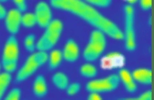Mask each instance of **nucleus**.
Wrapping results in <instances>:
<instances>
[{
  "label": "nucleus",
  "mask_w": 154,
  "mask_h": 100,
  "mask_svg": "<svg viewBox=\"0 0 154 100\" xmlns=\"http://www.w3.org/2000/svg\"><path fill=\"white\" fill-rule=\"evenodd\" d=\"M51 4L56 9L67 11L82 19L113 39L123 40V32L114 22L102 15L93 5L83 0H51Z\"/></svg>",
  "instance_id": "nucleus-1"
},
{
  "label": "nucleus",
  "mask_w": 154,
  "mask_h": 100,
  "mask_svg": "<svg viewBox=\"0 0 154 100\" xmlns=\"http://www.w3.org/2000/svg\"><path fill=\"white\" fill-rule=\"evenodd\" d=\"M45 28V32L37 42L36 49L39 51L46 52L57 44L61 37L63 25L61 20L52 19Z\"/></svg>",
  "instance_id": "nucleus-2"
},
{
  "label": "nucleus",
  "mask_w": 154,
  "mask_h": 100,
  "mask_svg": "<svg viewBox=\"0 0 154 100\" xmlns=\"http://www.w3.org/2000/svg\"><path fill=\"white\" fill-rule=\"evenodd\" d=\"M106 46V34L101 30L95 29L91 32L89 40L86 45L83 56L86 61H93L101 57Z\"/></svg>",
  "instance_id": "nucleus-3"
},
{
  "label": "nucleus",
  "mask_w": 154,
  "mask_h": 100,
  "mask_svg": "<svg viewBox=\"0 0 154 100\" xmlns=\"http://www.w3.org/2000/svg\"><path fill=\"white\" fill-rule=\"evenodd\" d=\"M48 54L45 51H37L30 55L16 74V82H23L34 74L47 61Z\"/></svg>",
  "instance_id": "nucleus-4"
},
{
  "label": "nucleus",
  "mask_w": 154,
  "mask_h": 100,
  "mask_svg": "<svg viewBox=\"0 0 154 100\" xmlns=\"http://www.w3.org/2000/svg\"><path fill=\"white\" fill-rule=\"evenodd\" d=\"M124 12V32L123 40L126 49L134 51L136 49V34L135 29V10L132 5L126 4Z\"/></svg>",
  "instance_id": "nucleus-5"
},
{
  "label": "nucleus",
  "mask_w": 154,
  "mask_h": 100,
  "mask_svg": "<svg viewBox=\"0 0 154 100\" xmlns=\"http://www.w3.org/2000/svg\"><path fill=\"white\" fill-rule=\"evenodd\" d=\"M19 59L18 41L15 36L8 37L3 49L2 65L6 72L11 73L16 70Z\"/></svg>",
  "instance_id": "nucleus-6"
},
{
  "label": "nucleus",
  "mask_w": 154,
  "mask_h": 100,
  "mask_svg": "<svg viewBox=\"0 0 154 100\" xmlns=\"http://www.w3.org/2000/svg\"><path fill=\"white\" fill-rule=\"evenodd\" d=\"M120 83L118 74H111L104 78L95 79L88 82L86 85V90L88 92L105 93L110 92L117 89Z\"/></svg>",
  "instance_id": "nucleus-7"
},
{
  "label": "nucleus",
  "mask_w": 154,
  "mask_h": 100,
  "mask_svg": "<svg viewBox=\"0 0 154 100\" xmlns=\"http://www.w3.org/2000/svg\"><path fill=\"white\" fill-rule=\"evenodd\" d=\"M37 24L42 28H45L52 20V11L50 6L45 2H39L35 8Z\"/></svg>",
  "instance_id": "nucleus-8"
},
{
  "label": "nucleus",
  "mask_w": 154,
  "mask_h": 100,
  "mask_svg": "<svg viewBox=\"0 0 154 100\" xmlns=\"http://www.w3.org/2000/svg\"><path fill=\"white\" fill-rule=\"evenodd\" d=\"M22 11L18 8L11 9L7 12L5 16V26L8 31L12 35L17 33L21 24Z\"/></svg>",
  "instance_id": "nucleus-9"
},
{
  "label": "nucleus",
  "mask_w": 154,
  "mask_h": 100,
  "mask_svg": "<svg viewBox=\"0 0 154 100\" xmlns=\"http://www.w3.org/2000/svg\"><path fill=\"white\" fill-rule=\"evenodd\" d=\"M124 56L116 52L108 53L106 56H104L101 61V66L104 69L122 68L124 66Z\"/></svg>",
  "instance_id": "nucleus-10"
},
{
  "label": "nucleus",
  "mask_w": 154,
  "mask_h": 100,
  "mask_svg": "<svg viewBox=\"0 0 154 100\" xmlns=\"http://www.w3.org/2000/svg\"><path fill=\"white\" fill-rule=\"evenodd\" d=\"M62 53H63V57L66 61L74 62L78 59L79 55H80L79 46L74 40L69 39L66 41Z\"/></svg>",
  "instance_id": "nucleus-11"
},
{
  "label": "nucleus",
  "mask_w": 154,
  "mask_h": 100,
  "mask_svg": "<svg viewBox=\"0 0 154 100\" xmlns=\"http://www.w3.org/2000/svg\"><path fill=\"white\" fill-rule=\"evenodd\" d=\"M119 78L120 82H122L124 85L125 89L129 93H133L137 90V85L135 79L133 78L132 74L128 71L127 69H120L119 71Z\"/></svg>",
  "instance_id": "nucleus-12"
},
{
  "label": "nucleus",
  "mask_w": 154,
  "mask_h": 100,
  "mask_svg": "<svg viewBox=\"0 0 154 100\" xmlns=\"http://www.w3.org/2000/svg\"><path fill=\"white\" fill-rule=\"evenodd\" d=\"M133 78L136 82H140L141 84L149 85L152 83V74L151 69L145 68L137 69L131 73Z\"/></svg>",
  "instance_id": "nucleus-13"
},
{
  "label": "nucleus",
  "mask_w": 154,
  "mask_h": 100,
  "mask_svg": "<svg viewBox=\"0 0 154 100\" xmlns=\"http://www.w3.org/2000/svg\"><path fill=\"white\" fill-rule=\"evenodd\" d=\"M33 93L37 97L42 98L46 95L48 92L47 83L45 81V78L42 75H38L35 78L33 82Z\"/></svg>",
  "instance_id": "nucleus-14"
},
{
  "label": "nucleus",
  "mask_w": 154,
  "mask_h": 100,
  "mask_svg": "<svg viewBox=\"0 0 154 100\" xmlns=\"http://www.w3.org/2000/svg\"><path fill=\"white\" fill-rule=\"evenodd\" d=\"M63 53L59 50H53L51 51L50 55H48V63L51 69H54L60 65L63 59Z\"/></svg>",
  "instance_id": "nucleus-15"
},
{
  "label": "nucleus",
  "mask_w": 154,
  "mask_h": 100,
  "mask_svg": "<svg viewBox=\"0 0 154 100\" xmlns=\"http://www.w3.org/2000/svg\"><path fill=\"white\" fill-rule=\"evenodd\" d=\"M52 81H53L54 85L59 90L66 89V87L68 86V78L66 74L62 72H59L54 74Z\"/></svg>",
  "instance_id": "nucleus-16"
},
{
  "label": "nucleus",
  "mask_w": 154,
  "mask_h": 100,
  "mask_svg": "<svg viewBox=\"0 0 154 100\" xmlns=\"http://www.w3.org/2000/svg\"><path fill=\"white\" fill-rule=\"evenodd\" d=\"M11 80V76L10 73L4 72L0 74V99L3 98L4 93L7 90Z\"/></svg>",
  "instance_id": "nucleus-17"
},
{
  "label": "nucleus",
  "mask_w": 154,
  "mask_h": 100,
  "mask_svg": "<svg viewBox=\"0 0 154 100\" xmlns=\"http://www.w3.org/2000/svg\"><path fill=\"white\" fill-rule=\"evenodd\" d=\"M80 72L81 75L85 78H93L97 74V69L93 64L86 63L80 67Z\"/></svg>",
  "instance_id": "nucleus-18"
},
{
  "label": "nucleus",
  "mask_w": 154,
  "mask_h": 100,
  "mask_svg": "<svg viewBox=\"0 0 154 100\" xmlns=\"http://www.w3.org/2000/svg\"><path fill=\"white\" fill-rule=\"evenodd\" d=\"M37 24V19L34 13H26L22 15L21 24L27 28H31Z\"/></svg>",
  "instance_id": "nucleus-19"
},
{
  "label": "nucleus",
  "mask_w": 154,
  "mask_h": 100,
  "mask_svg": "<svg viewBox=\"0 0 154 100\" xmlns=\"http://www.w3.org/2000/svg\"><path fill=\"white\" fill-rule=\"evenodd\" d=\"M24 48H25L28 51H29V52H33L35 49H36V45H37V42H36V37H35L34 35H28V36L25 37V39H24Z\"/></svg>",
  "instance_id": "nucleus-20"
},
{
  "label": "nucleus",
  "mask_w": 154,
  "mask_h": 100,
  "mask_svg": "<svg viewBox=\"0 0 154 100\" xmlns=\"http://www.w3.org/2000/svg\"><path fill=\"white\" fill-rule=\"evenodd\" d=\"M83 1L99 7H106L111 4L112 2V0H83Z\"/></svg>",
  "instance_id": "nucleus-21"
},
{
  "label": "nucleus",
  "mask_w": 154,
  "mask_h": 100,
  "mask_svg": "<svg viewBox=\"0 0 154 100\" xmlns=\"http://www.w3.org/2000/svg\"><path fill=\"white\" fill-rule=\"evenodd\" d=\"M80 90V84L78 82H74L71 85H68L66 87V92L68 95H75Z\"/></svg>",
  "instance_id": "nucleus-22"
},
{
  "label": "nucleus",
  "mask_w": 154,
  "mask_h": 100,
  "mask_svg": "<svg viewBox=\"0 0 154 100\" xmlns=\"http://www.w3.org/2000/svg\"><path fill=\"white\" fill-rule=\"evenodd\" d=\"M20 95H21L20 90L18 88H15L8 93V95L6 96L5 100H19L20 99Z\"/></svg>",
  "instance_id": "nucleus-23"
},
{
  "label": "nucleus",
  "mask_w": 154,
  "mask_h": 100,
  "mask_svg": "<svg viewBox=\"0 0 154 100\" xmlns=\"http://www.w3.org/2000/svg\"><path fill=\"white\" fill-rule=\"evenodd\" d=\"M152 94L151 90H147L145 92L142 93L140 95L136 98H128L125 99L124 100H152Z\"/></svg>",
  "instance_id": "nucleus-24"
},
{
  "label": "nucleus",
  "mask_w": 154,
  "mask_h": 100,
  "mask_svg": "<svg viewBox=\"0 0 154 100\" xmlns=\"http://www.w3.org/2000/svg\"><path fill=\"white\" fill-rule=\"evenodd\" d=\"M140 2V6L142 10L148 11L152 7V0H138Z\"/></svg>",
  "instance_id": "nucleus-25"
},
{
  "label": "nucleus",
  "mask_w": 154,
  "mask_h": 100,
  "mask_svg": "<svg viewBox=\"0 0 154 100\" xmlns=\"http://www.w3.org/2000/svg\"><path fill=\"white\" fill-rule=\"evenodd\" d=\"M16 6L20 11H24L26 10L27 5L25 0H12Z\"/></svg>",
  "instance_id": "nucleus-26"
},
{
  "label": "nucleus",
  "mask_w": 154,
  "mask_h": 100,
  "mask_svg": "<svg viewBox=\"0 0 154 100\" xmlns=\"http://www.w3.org/2000/svg\"><path fill=\"white\" fill-rule=\"evenodd\" d=\"M102 98L99 93L97 92H89L88 96V100H101Z\"/></svg>",
  "instance_id": "nucleus-27"
},
{
  "label": "nucleus",
  "mask_w": 154,
  "mask_h": 100,
  "mask_svg": "<svg viewBox=\"0 0 154 100\" xmlns=\"http://www.w3.org/2000/svg\"><path fill=\"white\" fill-rule=\"evenodd\" d=\"M6 15H7V11H6L5 7L2 5V3L0 2V19L5 18Z\"/></svg>",
  "instance_id": "nucleus-28"
},
{
  "label": "nucleus",
  "mask_w": 154,
  "mask_h": 100,
  "mask_svg": "<svg viewBox=\"0 0 154 100\" xmlns=\"http://www.w3.org/2000/svg\"><path fill=\"white\" fill-rule=\"evenodd\" d=\"M125 2H127L128 4H130V5H134L135 3L138 1V0H124Z\"/></svg>",
  "instance_id": "nucleus-29"
},
{
  "label": "nucleus",
  "mask_w": 154,
  "mask_h": 100,
  "mask_svg": "<svg viewBox=\"0 0 154 100\" xmlns=\"http://www.w3.org/2000/svg\"><path fill=\"white\" fill-rule=\"evenodd\" d=\"M7 0H0V2H5Z\"/></svg>",
  "instance_id": "nucleus-30"
},
{
  "label": "nucleus",
  "mask_w": 154,
  "mask_h": 100,
  "mask_svg": "<svg viewBox=\"0 0 154 100\" xmlns=\"http://www.w3.org/2000/svg\"><path fill=\"white\" fill-rule=\"evenodd\" d=\"M0 68H1V66H0Z\"/></svg>",
  "instance_id": "nucleus-31"
}]
</instances>
